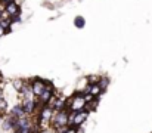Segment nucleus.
I'll list each match as a JSON object with an SVG mask.
<instances>
[{
	"mask_svg": "<svg viewBox=\"0 0 152 133\" xmlns=\"http://www.w3.org/2000/svg\"><path fill=\"white\" fill-rule=\"evenodd\" d=\"M108 85H109V79H108V77H101V80H99V86L102 87V90H106Z\"/></svg>",
	"mask_w": 152,
	"mask_h": 133,
	"instance_id": "obj_13",
	"label": "nucleus"
},
{
	"mask_svg": "<svg viewBox=\"0 0 152 133\" xmlns=\"http://www.w3.org/2000/svg\"><path fill=\"white\" fill-rule=\"evenodd\" d=\"M7 111V101L4 98H0V114H6Z\"/></svg>",
	"mask_w": 152,
	"mask_h": 133,
	"instance_id": "obj_11",
	"label": "nucleus"
},
{
	"mask_svg": "<svg viewBox=\"0 0 152 133\" xmlns=\"http://www.w3.org/2000/svg\"><path fill=\"white\" fill-rule=\"evenodd\" d=\"M6 33H7V31H6V28H4V27L0 24V37H1L3 34H6Z\"/></svg>",
	"mask_w": 152,
	"mask_h": 133,
	"instance_id": "obj_16",
	"label": "nucleus"
},
{
	"mask_svg": "<svg viewBox=\"0 0 152 133\" xmlns=\"http://www.w3.org/2000/svg\"><path fill=\"white\" fill-rule=\"evenodd\" d=\"M65 133H77V129H75V127H71V126H69V127H68V130H66Z\"/></svg>",
	"mask_w": 152,
	"mask_h": 133,
	"instance_id": "obj_17",
	"label": "nucleus"
},
{
	"mask_svg": "<svg viewBox=\"0 0 152 133\" xmlns=\"http://www.w3.org/2000/svg\"><path fill=\"white\" fill-rule=\"evenodd\" d=\"M48 105H49L50 108H53L55 111L68 109V99H64V98H61V96H56V95H53Z\"/></svg>",
	"mask_w": 152,
	"mask_h": 133,
	"instance_id": "obj_4",
	"label": "nucleus"
},
{
	"mask_svg": "<svg viewBox=\"0 0 152 133\" xmlns=\"http://www.w3.org/2000/svg\"><path fill=\"white\" fill-rule=\"evenodd\" d=\"M4 13L9 16V18H13L16 15H21V9H19V4L15 1V0H10L6 3V9H4Z\"/></svg>",
	"mask_w": 152,
	"mask_h": 133,
	"instance_id": "obj_6",
	"label": "nucleus"
},
{
	"mask_svg": "<svg viewBox=\"0 0 152 133\" xmlns=\"http://www.w3.org/2000/svg\"><path fill=\"white\" fill-rule=\"evenodd\" d=\"M53 95H55V89H53V86H52L50 83H48V86H46V89L43 90V93L37 98V101H39V104H40V108L49 104V101L52 99Z\"/></svg>",
	"mask_w": 152,
	"mask_h": 133,
	"instance_id": "obj_5",
	"label": "nucleus"
},
{
	"mask_svg": "<svg viewBox=\"0 0 152 133\" xmlns=\"http://www.w3.org/2000/svg\"><path fill=\"white\" fill-rule=\"evenodd\" d=\"M99 80H101V77H99V76H96V74H92V76H89V77H87L89 85H96V83H99Z\"/></svg>",
	"mask_w": 152,
	"mask_h": 133,
	"instance_id": "obj_12",
	"label": "nucleus"
},
{
	"mask_svg": "<svg viewBox=\"0 0 152 133\" xmlns=\"http://www.w3.org/2000/svg\"><path fill=\"white\" fill-rule=\"evenodd\" d=\"M37 133H56V130L53 127H49V129H40Z\"/></svg>",
	"mask_w": 152,
	"mask_h": 133,
	"instance_id": "obj_15",
	"label": "nucleus"
},
{
	"mask_svg": "<svg viewBox=\"0 0 152 133\" xmlns=\"http://www.w3.org/2000/svg\"><path fill=\"white\" fill-rule=\"evenodd\" d=\"M83 92L90 93V95H93L95 98H99L103 90H102V87L99 86V83H96V85H87V86H86V89H84Z\"/></svg>",
	"mask_w": 152,
	"mask_h": 133,
	"instance_id": "obj_9",
	"label": "nucleus"
},
{
	"mask_svg": "<svg viewBox=\"0 0 152 133\" xmlns=\"http://www.w3.org/2000/svg\"><path fill=\"white\" fill-rule=\"evenodd\" d=\"M12 21H13V22H21V15H16V16H13V18H12Z\"/></svg>",
	"mask_w": 152,
	"mask_h": 133,
	"instance_id": "obj_18",
	"label": "nucleus"
},
{
	"mask_svg": "<svg viewBox=\"0 0 152 133\" xmlns=\"http://www.w3.org/2000/svg\"><path fill=\"white\" fill-rule=\"evenodd\" d=\"M0 133H3V130H1V127H0Z\"/></svg>",
	"mask_w": 152,
	"mask_h": 133,
	"instance_id": "obj_20",
	"label": "nucleus"
},
{
	"mask_svg": "<svg viewBox=\"0 0 152 133\" xmlns=\"http://www.w3.org/2000/svg\"><path fill=\"white\" fill-rule=\"evenodd\" d=\"M74 24H75V27L83 28V27H84V18H83V16H77V18L74 19Z\"/></svg>",
	"mask_w": 152,
	"mask_h": 133,
	"instance_id": "obj_14",
	"label": "nucleus"
},
{
	"mask_svg": "<svg viewBox=\"0 0 152 133\" xmlns=\"http://www.w3.org/2000/svg\"><path fill=\"white\" fill-rule=\"evenodd\" d=\"M3 93H4V92H3V89L0 87V98H3Z\"/></svg>",
	"mask_w": 152,
	"mask_h": 133,
	"instance_id": "obj_19",
	"label": "nucleus"
},
{
	"mask_svg": "<svg viewBox=\"0 0 152 133\" xmlns=\"http://www.w3.org/2000/svg\"><path fill=\"white\" fill-rule=\"evenodd\" d=\"M69 109H62V111H55L53 118H52V127L55 130L69 126Z\"/></svg>",
	"mask_w": 152,
	"mask_h": 133,
	"instance_id": "obj_1",
	"label": "nucleus"
},
{
	"mask_svg": "<svg viewBox=\"0 0 152 133\" xmlns=\"http://www.w3.org/2000/svg\"><path fill=\"white\" fill-rule=\"evenodd\" d=\"M48 83H49V82H45V80H42V79H34V80L31 82V87H33V92H34V95H36L37 98H39V96L43 93V90L46 89Z\"/></svg>",
	"mask_w": 152,
	"mask_h": 133,
	"instance_id": "obj_7",
	"label": "nucleus"
},
{
	"mask_svg": "<svg viewBox=\"0 0 152 133\" xmlns=\"http://www.w3.org/2000/svg\"><path fill=\"white\" fill-rule=\"evenodd\" d=\"M27 85V82L25 80H21V79H18V80H13L12 82V87H13V90L18 93V92H21L22 90V87Z\"/></svg>",
	"mask_w": 152,
	"mask_h": 133,
	"instance_id": "obj_10",
	"label": "nucleus"
},
{
	"mask_svg": "<svg viewBox=\"0 0 152 133\" xmlns=\"http://www.w3.org/2000/svg\"><path fill=\"white\" fill-rule=\"evenodd\" d=\"M86 105H87V101H86L83 92H78V93H75L74 96H71V98L68 99V109L72 111V112H74V111H81V109H84Z\"/></svg>",
	"mask_w": 152,
	"mask_h": 133,
	"instance_id": "obj_2",
	"label": "nucleus"
},
{
	"mask_svg": "<svg viewBox=\"0 0 152 133\" xmlns=\"http://www.w3.org/2000/svg\"><path fill=\"white\" fill-rule=\"evenodd\" d=\"M10 114H12L13 117H16V118H21V117L28 115V114L25 112V109H24V107H22V104H21V102L15 104V105L10 108Z\"/></svg>",
	"mask_w": 152,
	"mask_h": 133,
	"instance_id": "obj_8",
	"label": "nucleus"
},
{
	"mask_svg": "<svg viewBox=\"0 0 152 133\" xmlns=\"http://www.w3.org/2000/svg\"><path fill=\"white\" fill-rule=\"evenodd\" d=\"M89 112H90V111H87L86 108L81 109V111H74V112L71 111V112H69V126L78 129V127L87 120Z\"/></svg>",
	"mask_w": 152,
	"mask_h": 133,
	"instance_id": "obj_3",
	"label": "nucleus"
}]
</instances>
